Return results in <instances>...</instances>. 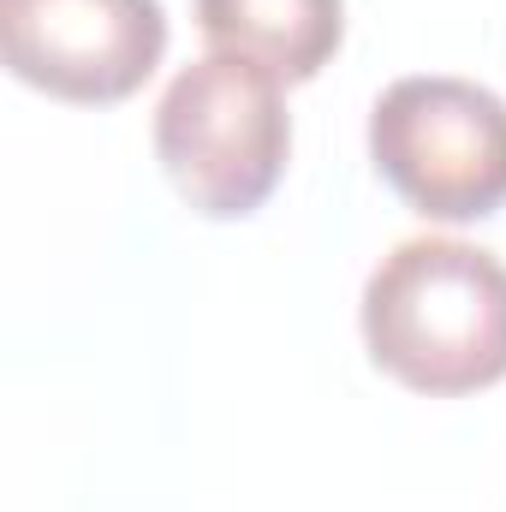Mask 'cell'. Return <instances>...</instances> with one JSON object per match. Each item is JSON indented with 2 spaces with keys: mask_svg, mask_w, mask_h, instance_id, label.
Segmentation results:
<instances>
[{
  "mask_svg": "<svg viewBox=\"0 0 506 512\" xmlns=\"http://www.w3.org/2000/svg\"><path fill=\"white\" fill-rule=\"evenodd\" d=\"M370 161L423 221H483L506 203V102L447 72L399 78L370 108Z\"/></svg>",
  "mask_w": 506,
  "mask_h": 512,
  "instance_id": "3957f363",
  "label": "cell"
},
{
  "mask_svg": "<svg viewBox=\"0 0 506 512\" xmlns=\"http://www.w3.org/2000/svg\"><path fill=\"white\" fill-rule=\"evenodd\" d=\"M286 84L251 60L203 54L155 102V161L203 221L256 215L292 155Z\"/></svg>",
  "mask_w": 506,
  "mask_h": 512,
  "instance_id": "7a4b0ae2",
  "label": "cell"
},
{
  "mask_svg": "<svg viewBox=\"0 0 506 512\" xmlns=\"http://www.w3.org/2000/svg\"><path fill=\"white\" fill-rule=\"evenodd\" d=\"M364 346L399 387L459 399L506 382V262L465 239H405L364 280Z\"/></svg>",
  "mask_w": 506,
  "mask_h": 512,
  "instance_id": "6da1fadb",
  "label": "cell"
},
{
  "mask_svg": "<svg viewBox=\"0 0 506 512\" xmlns=\"http://www.w3.org/2000/svg\"><path fill=\"white\" fill-rule=\"evenodd\" d=\"M6 72L72 108L137 96L167 54L161 0H0Z\"/></svg>",
  "mask_w": 506,
  "mask_h": 512,
  "instance_id": "277c9868",
  "label": "cell"
},
{
  "mask_svg": "<svg viewBox=\"0 0 506 512\" xmlns=\"http://www.w3.org/2000/svg\"><path fill=\"white\" fill-rule=\"evenodd\" d=\"M197 30L215 54L310 84L346 42V0H197Z\"/></svg>",
  "mask_w": 506,
  "mask_h": 512,
  "instance_id": "5b68a950",
  "label": "cell"
}]
</instances>
